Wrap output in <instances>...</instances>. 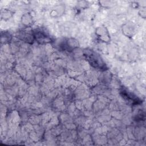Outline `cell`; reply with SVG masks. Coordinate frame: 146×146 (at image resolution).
<instances>
[{
    "label": "cell",
    "mask_w": 146,
    "mask_h": 146,
    "mask_svg": "<svg viewBox=\"0 0 146 146\" xmlns=\"http://www.w3.org/2000/svg\"><path fill=\"white\" fill-rule=\"evenodd\" d=\"M84 56L89 63L94 68L104 70L106 68L105 62L97 52L91 49H86L84 51Z\"/></svg>",
    "instance_id": "1"
},
{
    "label": "cell",
    "mask_w": 146,
    "mask_h": 146,
    "mask_svg": "<svg viewBox=\"0 0 146 146\" xmlns=\"http://www.w3.org/2000/svg\"><path fill=\"white\" fill-rule=\"evenodd\" d=\"M59 48L64 50H71L78 46V44L76 40L74 39L70 40V39H63V40L59 41V43L58 44Z\"/></svg>",
    "instance_id": "2"
},
{
    "label": "cell",
    "mask_w": 146,
    "mask_h": 146,
    "mask_svg": "<svg viewBox=\"0 0 146 146\" xmlns=\"http://www.w3.org/2000/svg\"><path fill=\"white\" fill-rule=\"evenodd\" d=\"M34 37L36 38L38 42L40 43H46L47 42H49L50 39L46 34L42 30H36V31L34 32Z\"/></svg>",
    "instance_id": "3"
},
{
    "label": "cell",
    "mask_w": 146,
    "mask_h": 146,
    "mask_svg": "<svg viewBox=\"0 0 146 146\" xmlns=\"http://www.w3.org/2000/svg\"><path fill=\"white\" fill-rule=\"evenodd\" d=\"M122 95L124 98H125L128 101H133L135 103H137L140 100H138V98L135 96H133L132 94L129 92L125 90H123L122 91Z\"/></svg>",
    "instance_id": "4"
}]
</instances>
